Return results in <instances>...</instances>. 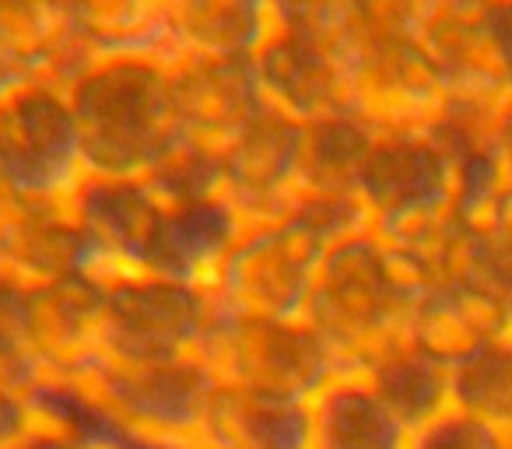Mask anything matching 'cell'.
Masks as SVG:
<instances>
[{"mask_svg": "<svg viewBox=\"0 0 512 449\" xmlns=\"http://www.w3.org/2000/svg\"><path fill=\"white\" fill-rule=\"evenodd\" d=\"M358 204L376 232L449 211L456 207L453 155L435 130L376 134L358 172Z\"/></svg>", "mask_w": 512, "mask_h": 449, "instance_id": "30bf717a", "label": "cell"}, {"mask_svg": "<svg viewBox=\"0 0 512 449\" xmlns=\"http://www.w3.org/2000/svg\"><path fill=\"white\" fill-rule=\"evenodd\" d=\"M271 29V0H162V57L249 60Z\"/></svg>", "mask_w": 512, "mask_h": 449, "instance_id": "9a60e30c", "label": "cell"}, {"mask_svg": "<svg viewBox=\"0 0 512 449\" xmlns=\"http://www.w3.org/2000/svg\"><path fill=\"white\" fill-rule=\"evenodd\" d=\"M509 309L512 302L481 285L435 288L418 299L407 337L442 365H456L484 341L509 330Z\"/></svg>", "mask_w": 512, "mask_h": 449, "instance_id": "e0dca14e", "label": "cell"}, {"mask_svg": "<svg viewBox=\"0 0 512 449\" xmlns=\"http://www.w3.org/2000/svg\"><path fill=\"white\" fill-rule=\"evenodd\" d=\"M0 172L43 204H71L85 186L88 165L64 81L0 88Z\"/></svg>", "mask_w": 512, "mask_h": 449, "instance_id": "5b68a950", "label": "cell"}, {"mask_svg": "<svg viewBox=\"0 0 512 449\" xmlns=\"http://www.w3.org/2000/svg\"><path fill=\"white\" fill-rule=\"evenodd\" d=\"M449 407L512 435V334L491 337L449 365Z\"/></svg>", "mask_w": 512, "mask_h": 449, "instance_id": "ffe728a7", "label": "cell"}, {"mask_svg": "<svg viewBox=\"0 0 512 449\" xmlns=\"http://www.w3.org/2000/svg\"><path fill=\"white\" fill-rule=\"evenodd\" d=\"M197 449H316L309 404L264 400L214 386L193 432Z\"/></svg>", "mask_w": 512, "mask_h": 449, "instance_id": "2e32d148", "label": "cell"}, {"mask_svg": "<svg viewBox=\"0 0 512 449\" xmlns=\"http://www.w3.org/2000/svg\"><path fill=\"white\" fill-rule=\"evenodd\" d=\"M249 67L264 106L299 123H316L348 109V57L334 39L306 25L271 22Z\"/></svg>", "mask_w": 512, "mask_h": 449, "instance_id": "4fadbf2b", "label": "cell"}, {"mask_svg": "<svg viewBox=\"0 0 512 449\" xmlns=\"http://www.w3.org/2000/svg\"><path fill=\"white\" fill-rule=\"evenodd\" d=\"M0 449H4V446H0Z\"/></svg>", "mask_w": 512, "mask_h": 449, "instance_id": "4316f807", "label": "cell"}, {"mask_svg": "<svg viewBox=\"0 0 512 449\" xmlns=\"http://www.w3.org/2000/svg\"><path fill=\"white\" fill-rule=\"evenodd\" d=\"M365 225L355 204H295L281 218L239 229L207 292L221 316L302 320L323 253Z\"/></svg>", "mask_w": 512, "mask_h": 449, "instance_id": "7a4b0ae2", "label": "cell"}, {"mask_svg": "<svg viewBox=\"0 0 512 449\" xmlns=\"http://www.w3.org/2000/svg\"><path fill=\"white\" fill-rule=\"evenodd\" d=\"M78 120L88 176H151L176 144L169 57L99 53L64 81Z\"/></svg>", "mask_w": 512, "mask_h": 449, "instance_id": "6da1fadb", "label": "cell"}, {"mask_svg": "<svg viewBox=\"0 0 512 449\" xmlns=\"http://www.w3.org/2000/svg\"><path fill=\"white\" fill-rule=\"evenodd\" d=\"M92 57L99 53H162V0H67Z\"/></svg>", "mask_w": 512, "mask_h": 449, "instance_id": "7402d4cb", "label": "cell"}, {"mask_svg": "<svg viewBox=\"0 0 512 449\" xmlns=\"http://www.w3.org/2000/svg\"><path fill=\"white\" fill-rule=\"evenodd\" d=\"M421 292L390 246L365 225L323 253L302 320L316 330L341 372H362L400 344Z\"/></svg>", "mask_w": 512, "mask_h": 449, "instance_id": "3957f363", "label": "cell"}, {"mask_svg": "<svg viewBox=\"0 0 512 449\" xmlns=\"http://www.w3.org/2000/svg\"><path fill=\"white\" fill-rule=\"evenodd\" d=\"M439 0H330V29L344 57L390 43H414Z\"/></svg>", "mask_w": 512, "mask_h": 449, "instance_id": "44dd1931", "label": "cell"}, {"mask_svg": "<svg viewBox=\"0 0 512 449\" xmlns=\"http://www.w3.org/2000/svg\"><path fill=\"white\" fill-rule=\"evenodd\" d=\"M421 46L449 106L495 116L512 99V0H439Z\"/></svg>", "mask_w": 512, "mask_h": 449, "instance_id": "52a82bcc", "label": "cell"}, {"mask_svg": "<svg viewBox=\"0 0 512 449\" xmlns=\"http://www.w3.org/2000/svg\"><path fill=\"white\" fill-rule=\"evenodd\" d=\"M358 376L369 379L372 390L411 432L449 407V365L421 351L411 337L383 351Z\"/></svg>", "mask_w": 512, "mask_h": 449, "instance_id": "d6986e66", "label": "cell"}, {"mask_svg": "<svg viewBox=\"0 0 512 449\" xmlns=\"http://www.w3.org/2000/svg\"><path fill=\"white\" fill-rule=\"evenodd\" d=\"M88 57L67 0H0V88L67 81Z\"/></svg>", "mask_w": 512, "mask_h": 449, "instance_id": "5bb4252c", "label": "cell"}, {"mask_svg": "<svg viewBox=\"0 0 512 449\" xmlns=\"http://www.w3.org/2000/svg\"><path fill=\"white\" fill-rule=\"evenodd\" d=\"M509 334H512V309H509Z\"/></svg>", "mask_w": 512, "mask_h": 449, "instance_id": "484cf974", "label": "cell"}, {"mask_svg": "<svg viewBox=\"0 0 512 449\" xmlns=\"http://www.w3.org/2000/svg\"><path fill=\"white\" fill-rule=\"evenodd\" d=\"M169 95L172 123H176L172 151L214 172H221L225 151L264 109L249 60H169Z\"/></svg>", "mask_w": 512, "mask_h": 449, "instance_id": "9c48e42d", "label": "cell"}, {"mask_svg": "<svg viewBox=\"0 0 512 449\" xmlns=\"http://www.w3.org/2000/svg\"><path fill=\"white\" fill-rule=\"evenodd\" d=\"M18 348L43 383H81L106 351V288L92 278L22 288Z\"/></svg>", "mask_w": 512, "mask_h": 449, "instance_id": "ba28073f", "label": "cell"}, {"mask_svg": "<svg viewBox=\"0 0 512 449\" xmlns=\"http://www.w3.org/2000/svg\"><path fill=\"white\" fill-rule=\"evenodd\" d=\"M491 144H495L498 162H502L505 176L512 183V99L491 116Z\"/></svg>", "mask_w": 512, "mask_h": 449, "instance_id": "cb8c5ba5", "label": "cell"}, {"mask_svg": "<svg viewBox=\"0 0 512 449\" xmlns=\"http://www.w3.org/2000/svg\"><path fill=\"white\" fill-rule=\"evenodd\" d=\"M81 449H102V446H95V442H92V439H88V446H81Z\"/></svg>", "mask_w": 512, "mask_h": 449, "instance_id": "d4e9b609", "label": "cell"}, {"mask_svg": "<svg viewBox=\"0 0 512 449\" xmlns=\"http://www.w3.org/2000/svg\"><path fill=\"white\" fill-rule=\"evenodd\" d=\"M106 288V351L127 362H200L221 313L204 285L123 278Z\"/></svg>", "mask_w": 512, "mask_h": 449, "instance_id": "8992f818", "label": "cell"}, {"mask_svg": "<svg viewBox=\"0 0 512 449\" xmlns=\"http://www.w3.org/2000/svg\"><path fill=\"white\" fill-rule=\"evenodd\" d=\"M306 123L264 106L221 158L218 200L239 229L288 214L299 200Z\"/></svg>", "mask_w": 512, "mask_h": 449, "instance_id": "7c38bea8", "label": "cell"}, {"mask_svg": "<svg viewBox=\"0 0 512 449\" xmlns=\"http://www.w3.org/2000/svg\"><path fill=\"white\" fill-rule=\"evenodd\" d=\"M200 362L218 390L295 404H309L341 372L306 320L221 316Z\"/></svg>", "mask_w": 512, "mask_h": 449, "instance_id": "277c9868", "label": "cell"}, {"mask_svg": "<svg viewBox=\"0 0 512 449\" xmlns=\"http://www.w3.org/2000/svg\"><path fill=\"white\" fill-rule=\"evenodd\" d=\"M316 449H404L411 428L358 372H337L313 400Z\"/></svg>", "mask_w": 512, "mask_h": 449, "instance_id": "ac0fdd59", "label": "cell"}, {"mask_svg": "<svg viewBox=\"0 0 512 449\" xmlns=\"http://www.w3.org/2000/svg\"><path fill=\"white\" fill-rule=\"evenodd\" d=\"M404 449H512V435L488 421L446 407L407 435Z\"/></svg>", "mask_w": 512, "mask_h": 449, "instance_id": "603a6c76", "label": "cell"}, {"mask_svg": "<svg viewBox=\"0 0 512 449\" xmlns=\"http://www.w3.org/2000/svg\"><path fill=\"white\" fill-rule=\"evenodd\" d=\"M344 106L372 134H425L449 113V92L414 39L351 53Z\"/></svg>", "mask_w": 512, "mask_h": 449, "instance_id": "8fae6325", "label": "cell"}]
</instances>
